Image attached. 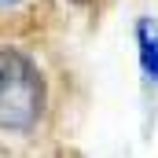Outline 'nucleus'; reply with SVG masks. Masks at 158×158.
Instances as JSON below:
<instances>
[{
	"instance_id": "obj_1",
	"label": "nucleus",
	"mask_w": 158,
	"mask_h": 158,
	"mask_svg": "<svg viewBox=\"0 0 158 158\" xmlns=\"http://www.w3.org/2000/svg\"><path fill=\"white\" fill-rule=\"evenodd\" d=\"M48 107L52 88L40 59L15 40H0V132H37L48 118Z\"/></svg>"
},
{
	"instance_id": "obj_2",
	"label": "nucleus",
	"mask_w": 158,
	"mask_h": 158,
	"mask_svg": "<svg viewBox=\"0 0 158 158\" xmlns=\"http://www.w3.org/2000/svg\"><path fill=\"white\" fill-rule=\"evenodd\" d=\"M136 48H140V66L151 81H158V22L140 19L136 22Z\"/></svg>"
},
{
	"instance_id": "obj_4",
	"label": "nucleus",
	"mask_w": 158,
	"mask_h": 158,
	"mask_svg": "<svg viewBox=\"0 0 158 158\" xmlns=\"http://www.w3.org/2000/svg\"><path fill=\"white\" fill-rule=\"evenodd\" d=\"M0 4H4V0H0Z\"/></svg>"
},
{
	"instance_id": "obj_3",
	"label": "nucleus",
	"mask_w": 158,
	"mask_h": 158,
	"mask_svg": "<svg viewBox=\"0 0 158 158\" xmlns=\"http://www.w3.org/2000/svg\"><path fill=\"white\" fill-rule=\"evenodd\" d=\"M70 4H96V0H70Z\"/></svg>"
},
{
	"instance_id": "obj_5",
	"label": "nucleus",
	"mask_w": 158,
	"mask_h": 158,
	"mask_svg": "<svg viewBox=\"0 0 158 158\" xmlns=\"http://www.w3.org/2000/svg\"><path fill=\"white\" fill-rule=\"evenodd\" d=\"M59 158H63V155H59Z\"/></svg>"
}]
</instances>
